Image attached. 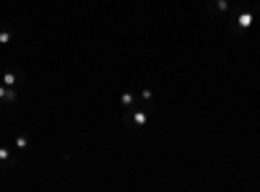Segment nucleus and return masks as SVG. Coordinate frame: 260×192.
Instances as JSON below:
<instances>
[{"instance_id": "nucleus-4", "label": "nucleus", "mask_w": 260, "mask_h": 192, "mask_svg": "<svg viewBox=\"0 0 260 192\" xmlns=\"http://www.w3.org/2000/svg\"><path fill=\"white\" fill-rule=\"evenodd\" d=\"M0 83L8 89H21L24 86V73H21L18 68H6L3 75H0Z\"/></svg>"}, {"instance_id": "nucleus-2", "label": "nucleus", "mask_w": 260, "mask_h": 192, "mask_svg": "<svg viewBox=\"0 0 260 192\" xmlns=\"http://www.w3.org/2000/svg\"><path fill=\"white\" fill-rule=\"evenodd\" d=\"M151 112H154V109H148V106H141V104H138L136 109L122 112V122H125V127H130V130L143 133L146 125L151 122Z\"/></svg>"}, {"instance_id": "nucleus-1", "label": "nucleus", "mask_w": 260, "mask_h": 192, "mask_svg": "<svg viewBox=\"0 0 260 192\" xmlns=\"http://www.w3.org/2000/svg\"><path fill=\"white\" fill-rule=\"evenodd\" d=\"M260 16V3H255V6H234L232 11H229V16H226V24H229V31L234 34V36H245L247 34V29L255 24V18Z\"/></svg>"}, {"instance_id": "nucleus-6", "label": "nucleus", "mask_w": 260, "mask_h": 192, "mask_svg": "<svg viewBox=\"0 0 260 192\" xmlns=\"http://www.w3.org/2000/svg\"><path fill=\"white\" fill-rule=\"evenodd\" d=\"M136 106H138V91L125 89V91L120 94V109L127 112V109H136Z\"/></svg>"}, {"instance_id": "nucleus-8", "label": "nucleus", "mask_w": 260, "mask_h": 192, "mask_svg": "<svg viewBox=\"0 0 260 192\" xmlns=\"http://www.w3.org/2000/svg\"><path fill=\"white\" fill-rule=\"evenodd\" d=\"M18 101V89H8L0 83V106H8V104H16Z\"/></svg>"}, {"instance_id": "nucleus-11", "label": "nucleus", "mask_w": 260, "mask_h": 192, "mask_svg": "<svg viewBox=\"0 0 260 192\" xmlns=\"http://www.w3.org/2000/svg\"><path fill=\"white\" fill-rule=\"evenodd\" d=\"M232 3H234V6H247L250 0H232Z\"/></svg>"}, {"instance_id": "nucleus-7", "label": "nucleus", "mask_w": 260, "mask_h": 192, "mask_svg": "<svg viewBox=\"0 0 260 192\" xmlns=\"http://www.w3.org/2000/svg\"><path fill=\"white\" fill-rule=\"evenodd\" d=\"M13 42H16V29L8 26V24H3V26H0V50H3V47L8 50Z\"/></svg>"}, {"instance_id": "nucleus-5", "label": "nucleus", "mask_w": 260, "mask_h": 192, "mask_svg": "<svg viewBox=\"0 0 260 192\" xmlns=\"http://www.w3.org/2000/svg\"><path fill=\"white\" fill-rule=\"evenodd\" d=\"M16 164H18V151H16V148L0 145V169L8 172V169H13Z\"/></svg>"}, {"instance_id": "nucleus-3", "label": "nucleus", "mask_w": 260, "mask_h": 192, "mask_svg": "<svg viewBox=\"0 0 260 192\" xmlns=\"http://www.w3.org/2000/svg\"><path fill=\"white\" fill-rule=\"evenodd\" d=\"M232 8H234L232 0H206V11L216 18H226Z\"/></svg>"}, {"instance_id": "nucleus-10", "label": "nucleus", "mask_w": 260, "mask_h": 192, "mask_svg": "<svg viewBox=\"0 0 260 192\" xmlns=\"http://www.w3.org/2000/svg\"><path fill=\"white\" fill-rule=\"evenodd\" d=\"M154 99H156V94L151 91V86H146V89L138 91V104H141V106H148V109H154Z\"/></svg>"}, {"instance_id": "nucleus-9", "label": "nucleus", "mask_w": 260, "mask_h": 192, "mask_svg": "<svg viewBox=\"0 0 260 192\" xmlns=\"http://www.w3.org/2000/svg\"><path fill=\"white\" fill-rule=\"evenodd\" d=\"M13 148L18 153H26L29 148H31V138L26 135V133H16V138H13Z\"/></svg>"}]
</instances>
